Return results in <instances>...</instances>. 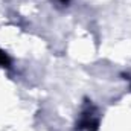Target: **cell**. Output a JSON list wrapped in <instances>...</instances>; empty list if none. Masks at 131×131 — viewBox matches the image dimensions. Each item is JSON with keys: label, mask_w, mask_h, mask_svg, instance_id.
Instances as JSON below:
<instances>
[{"label": "cell", "mask_w": 131, "mask_h": 131, "mask_svg": "<svg viewBox=\"0 0 131 131\" xmlns=\"http://www.w3.org/2000/svg\"><path fill=\"white\" fill-rule=\"evenodd\" d=\"M9 64H11V60H9V57L0 49V66L2 67H9Z\"/></svg>", "instance_id": "1"}, {"label": "cell", "mask_w": 131, "mask_h": 131, "mask_svg": "<svg viewBox=\"0 0 131 131\" xmlns=\"http://www.w3.org/2000/svg\"><path fill=\"white\" fill-rule=\"evenodd\" d=\"M60 2H61V3H63V5H67V3H69V2H70V0H60Z\"/></svg>", "instance_id": "2"}]
</instances>
